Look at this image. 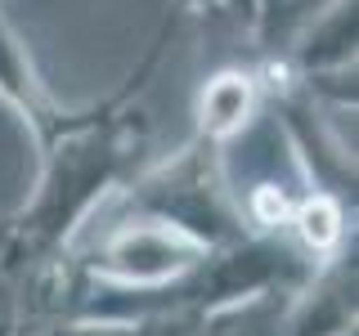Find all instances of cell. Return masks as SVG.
I'll list each match as a JSON object with an SVG mask.
<instances>
[{"instance_id":"obj_6","label":"cell","mask_w":359,"mask_h":336,"mask_svg":"<svg viewBox=\"0 0 359 336\" xmlns=\"http://www.w3.org/2000/svg\"><path fill=\"white\" fill-rule=\"evenodd\" d=\"M328 0H256V45H261L265 63L283 59L297 31L319 14Z\"/></svg>"},{"instance_id":"obj_4","label":"cell","mask_w":359,"mask_h":336,"mask_svg":"<svg viewBox=\"0 0 359 336\" xmlns=\"http://www.w3.org/2000/svg\"><path fill=\"white\" fill-rule=\"evenodd\" d=\"M0 104L18 112L22 126L32 130V139H41V134L67 112L59 99H54V90L41 81L36 63H32L27 45L18 41L14 22L5 18V9H0Z\"/></svg>"},{"instance_id":"obj_7","label":"cell","mask_w":359,"mask_h":336,"mask_svg":"<svg viewBox=\"0 0 359 336\" xmlns=\"http://www.w3.org/2000/svg\"><path fill=\"white\" fill-rule=\"evenodd\" d=\"M171 5H175V14H211L224 0H171Z\"/></svg>"},{"instance_id":"obj_2","label":"cell","mask_w":359,"mask_h":336,"mask_svg":"<svg viewBox=\"0 0 359 336\" xmlns=\"http://www.w3.org/2000/svg\"><path fill=\"white\" fill-rule=\"evenodd\" d=\"M117 197H121V211L166 220L207 246H229V242L247 238L238 202H233L229 184H224L220 144L198 139V134L166 162L135 171L117 188Z\"/></svg>"},{"instance_id":"obj_1","label":"cell","mask_w":359,"mask_h":336,"mask_svg":"<svg viewBox=\"0 0 359 336\" xmlns=\"http://www.w3.org/2000/svg\"><path fill=\"white\" fill-rule=\"evenodd\" d=\"M175 18L180 14L162 22L144 59L135 63V72L112 94L86 108H67L36 139V188L14 216L0 220V265H9L22 278L54 265L59 255H67L76 229L95 211H104L108 197L135 175L140 153L149 144V121L135 104L171 45Z\"/></svg>"},{"instance_id":"obj_5","label":"cell","mask_w":359,"mask_h":336,"mask_svg":"<svg viewBox=\"0 0 359 336\" xmlns=\"http://www.w3.org/2000/svg\"><path fill=\"white\" fill-rule=\"evenodd\" d=\"M297 287H261L252 296L224 300L198 318V336H292L287 309Z\"/></svg>"},{"instance_id":"obj_3","label":"cell","mask_w":359,"mask_h":336,"mask_svg":"<svg viewBox=\"0 0 359 336\" xmlns=\"http://www.w3.org/2000/svg\"><path fill=\"white\" fill-rule=\"evenodd\" d=\"M269 85H265V67H224V72L207 76L198 94V139L211 144H229L233 134H243L256 117L265 112Z\"/></svg>"}]
</instances>
